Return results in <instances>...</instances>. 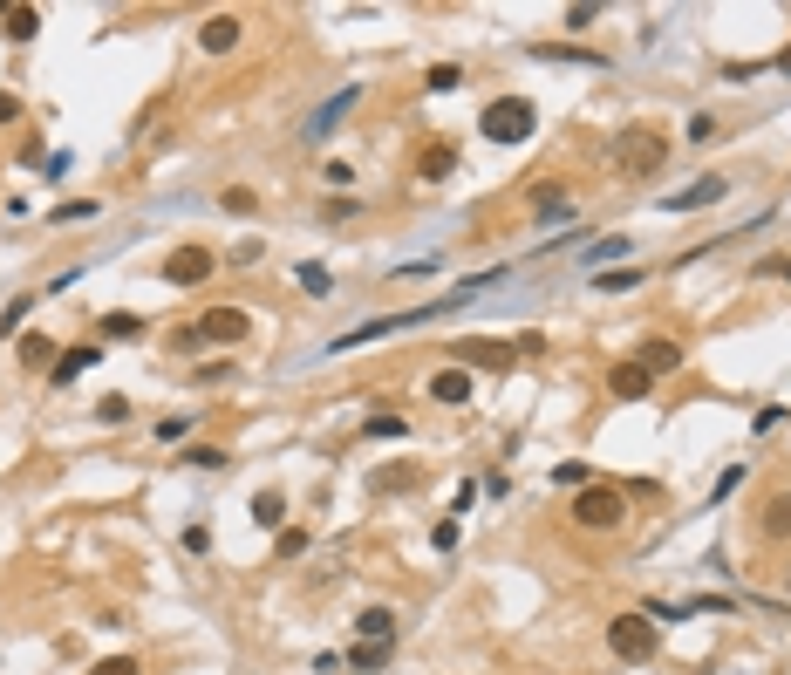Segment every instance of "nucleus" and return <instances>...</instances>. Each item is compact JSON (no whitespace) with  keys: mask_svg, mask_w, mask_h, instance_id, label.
<instances>
[{"mask_svg":"<svg viewBox=\"0 0 791 675\" xmlns=\"http://www.w3.org/2000/svg\"><path fill=\"white\" fill-rule=\"evenodd\" d=\"M532 212H539V219H566V198H560V185H532Z\"/></svg>","mask_w":791,"mask_h":675,"instance_id":"412c9836","label":"nucleus"},{"mask_svg":"<svg viewBox=\"0 0 791 675\" xmlns=\"http://www.w3.org/2000/svg\"><path fill=\"white\" fill-rule=\"evenodd\" d=\"M778 273H785V280H791V260H778Z\"/></svg>","mask_w":791,"mask_h":675,"instance_id":"c03bdc74","label":"nucleus"},{"mask_svg":"<svg viewBox=\"0 0 791 675\" xmlns=\"http://www.w3.org/2000/svg\"><path fill=\"white\" fill-rule=\"evenodd\" d=\"M48 355H55V341H41V335L21 341V362H28V369H48Z\"/></svg>","mask_w":791,"mask_h":675,"instance_id":"cd10ccee","label":"nucleus"},{"mask_svg":"<svg viewBox=\"0 0 791 675\" xmlns=\"http://www.w3.org/2000/svg\"><path fill=\"white\" fill-rule=\"evenodd\" d=\"M457 82H464V69H457V62H437V69L423 75V89H457Z\"/></svg>","mask_w":791,"mask_h":675,"instance_id":"c85d7f7f","label":"nucleus"},{"mask_svg":"<svg viewBox=\"0 0 791 675\" xmlns=\"http://www.w3.org/2000/svg\"><path fill=\"white\" fill-rule=\"evenodd\" d=\"M662 157H669V137H655V130H628V137H614V164H621V178H655Z\"/></svg>","mask_w":791,"mask_h":675,"instance_id":"20e7f679","label":"nucleus"},{"mask_svg":"<svg viewBox=\"0 0 791 675\" xmlns=\"http://www.w3.org/2000/svg\"><path fill=\"white\" fill-rule=\"evenodd\" d=\"M137 328H144L137 314H103V335H116V341H130V335H137Z\"/></svg>","mask_w":791,"mask_h":675,"instance_id":"7c9ffc66","label":"nucleus"},{"mask_svg":"<svg viewBox=\"0 0 791 675\" xmlns=\"http://www.w3.org/2000/svg\"><path fill=\"white\" fill-rule=\"evenodd\" d=\"M0 123H21V103H14L7 89H0Z\"/></svg>","mask_w":791,"mask_h":675,"instance_id":"37998d69","label":"nucleus"},{"mask_svg":"<svg viewBox=\"0 0 791 675\" xmlns=\"http://www.w3.org/2000/svg\"><path fill=\"white\" fill-rule=\"evenodd\" d=\"M219 205H226V212H260V191L232 185V191H219Z\"/></svg>","mask_w":791,"mask_h":675,"instance_id":"a878e982","label":"nucleus"},{"mask_svg":"<svg viewBox=\"0 0 791 675\" xmlns=\"http://www.w3.org/2000/svg\"><path fill=\"white\" fill-rule=\"evenodd\" d=\"M403 430H410L403 416H369V437H403Z\"/></svg>","mask_w":791,"mask_h":675,"instance_id":"c9c22d12","label":"nucleus"},{"mask_svg":"<svg viewBox=\"0 0 791 675\" xmlns=\"http://www.w3.org/2000/svg\"><path fill=\"white\" fill-rule=\"evenodd\" d=\"M607 648H614V662L641 669V662H655V648H662V628H655L648 614H614V621H607Z\"/></svg>","mask_w":791,"mask_h":675,"instance_id":"f257e3e1","label":"nucleus"},{"mask_svg":"<svg viewBox=\"0 0 791 675\" xmlns=\"http://www.w3.org/2000/svg\"><path fill=\"white\" fill-rule=\"evenodd\" d=\"M553 485H566V491H587L594 478H587V464H553Z\"/></svg>","mask_w":791,"mask_h":675,"instance_id":"bb28decb","label":"nucleus"},{"mask_svg":"<svg viewBox=\"0 0 791 675\" xmlns=\"http://www.w3.org/2000/svg\"><path fill=\"white\" fill-rule=\"evenodd\" d=\"M430 396L451 403V410H457V403H471V375H464V369H437V375H430Z\"/></svg>","mask_w":791,"mask_h":675,"instance_id":"4468645a","label":"nucleus"},{"mask_svg":"<svg viewBox=\"0 0 791 675\" xmlns=\"http://www.w3.org/2000/svg\"><path fill=\"white\" fill-rule=\"evenodd\" d=\"M382 662H389V641H355V648H348V669H369V675H376Z\"/></svg>","mask_w":791,"mask_h":675,"instance_id":"a211bd4d","label":"nucleus"},{"mask_svg":"<svg viewBox=\"0 0 791 675\" xmlns=\"http://www.w3.org/2000/svg\"><path fill=\"white\" fill-rule=\"evenodd\" d=\"M239 35H246L239 14H212V21L198 28V48H205V55H226V48H239Z\"/></svg>","mask_w":791,"mask_h":675,"instance_id":"1a4fd4ad","label":"nucleus"},{"mask_svg":"<svg viewBox=\"0 0 791 675\" xmlns=\"http://www.w3.org/2000/svg\"><path fill=\"white\" fill-rule=\"evenodd\" d=\"M28 314H35V294H14L7 307H0V335H14V328H21Z\"/></svg>","mask_w":791,"mask_h":675,"instance_id":"5701e85b","label":"nucleus"},{"mask_svg":"<svg viewBox=\"0 0 791 675\" xmlns=\"http://www.w3.org/2000/svg\"><path fill=\"white\" fill-rule=\"evenodd\" d=\"M716 137V116H689V144H710Z\"/></svg>","mask_w":791,"mask_h":675,"instance_id":"a19ab883","label":"nucleus"},{"mask_svg":"<svg viewBox=\"0 0 791 675\" xmlns=\"http://www.w3.org/2000/svg\"><path fill=\"white\" fill-rule=\"evenodd\" d=\"M280 512H287V498H280V491H253V519H260V525H273V532H280Z\"/></svg>","mask_w":791,"mask_h":675,"instance_id":"4be33fe9","label":"nucleus"},{"mask_svg":"<svg viewBox=\"0 0 791 675\" xmlns=\"http://www.w3.org/2000/svg\"><path fill=\"white\" fill-rule=\"evenodd\" d=\"M641 369L655 375V382H662V375H676L682 369V341H669V335H655V341H641V355H635Z\"/></svg>","mask_w":791,"mask_h":675,"instance_id":"9d476101","label":"nucleus"},{"mask_svg":"<svg viewBox=\"0 0 791 675\" xmlns=\"http://www.w3.org/2000/svg\"><path fill=\"white\" fill-rule=\"evenodd\" d=\"M294 280H301L307 294H335V280H328V266H314V260H307L301 273H294Z\"/></svg>","mask_w":791,"mask_h":675,"instance_id":"393cba45","label":"nucleus"},{"mask_svg":"<svg viewBox=\"0 0 791 675\" xmlns=\"http://www.w3.org/2000/svg\"><path fill=\"white\" fill-rule=\"evenodd\" d=\"M185 430H191V416H164V423H157V444H178Z\"/></svg>","mask_w":791,"mask_h":675,"instance_id":"f704fd0d","label":"nucleus"},{"mask_svg":"<svg viewBox=\"0 0 791 675\" xmlns=\"http://www.w3.org/2000/svg\"><path fill=\"white\" fill-rule=\"evenodd\" d=\"M723 191H730V178H696L689 191H669V198H662V212H703V205H716Z\"/></svg>","mask_w":791,"mask_h":675,"instance_id":"6e6552de","label":"nucleus"},{"mask_svg":"<svg viewBox=\"0 0 791 675\" xmlns=\"http://www.w3.org/2000/svg\"><path fill=\"white\" fill-rule=\"evenodd\" d=\"M594 21H601V7H594V0H580V7H566V28H594Z\"/></svg>","mask_w":791,"mask_h":675,"instance_id":"2f4dec72","label":"nucleus"},{"mask_svg":"<svg viewBox=\"0 0 791 675\" xmlns=\"http://www.w3.org/2000/svg\"><path fill=\"white\" fill-rule=\"evenodd\" d=\"M416 171H423L430 185H437V178H451V171H457V144H451V137H437V144L423 150V164H416Z\"/></svg>","mask_w":791,"mask_h":675,"instance_id":"2eb2a0df","label":"nucleus"},{"mask_svg":"<svg viewBox=\"0 0 791 675\" xmlns=\"http://www.w3.org/2000/svg\"><path fill=\"white\" fill-rule=\"evenodd\" d=\"M628 519V498L614 485H587V491H573V525L580 532H614V525Z\"/></svg>","mask_w":791,"mask_h":675,"instance_id":"7ed1b4c3","label":"nucleus"},{"mask_svg":"<svg viewBox=\"0 0 791 675\" xmlns=\"http://www.w3.org/2000/svg\"><path fill=\"white\" fill-rule=\"evenodd\" d=\"M355 103H362V82H348L341 96H328L321 110L307 116V123H301V144H328V130H335V123H341L348 110H355Z\"/></svg>","mask_w":791,"mask_h":675,"instance_id":"39448f33","label":"nucleus"},{"mask_svg":"<svg viewBox=\"0 0 791 675\" xmlns=\"http://www.w3.org/2000/svg\"><path fill=\"white\" fill-rule=\"evenodd\" d=\"M294 553H307V532L294 525V532H280V560H294Z\"/></svg>","mask_w":791,"mask_h":675,"instance_id":"79ce46f5","label":"nucleus"},{"mask_svg":"<svg viewBox=\"0 0 791 675\" xmlns=\"http://www.w3.org/2000/svg\"><path fill=\"white\" fill-rule=\"evenodd\" d=\"M355 635L362 641H396V614H389V607H362V614H355Z\"/></svg>","mask_w":791,"mask_h":675,"instance_id":"dca6fc26","label":"nucleus"},{"mask_svg":"<svg viewBox=\"0 0 791 675\" xmlns=\"http://www.w3.org/2000/svg\"><path fill=\"white\" fill-rule=\"evenodd\" d=\"M96 362H103V348H69L62 362H48V382H62V389H69V382H76V375H89Z\"/></svg>","mask_w":791,"mask_h":675,"instance_id":"f8f14e48","label":"nucleus"},{"mask_svg":"<svg viewBox=\"0 0 791 675\" xmlns=\"http://www.w3.org/2000/svg\"><path fill=\"white\" fill-rule=\"evenodd\" d=\"M198 341H246V314H239V307H205Z\"/></svg>","mask_w":791,"mask_h":675,"instance_id":"9b49d317","label":"nucleus"},{"mask_svg":"<svg viewBox=\"0 0 791 675\" xmlns=\"http://www.w3.org/2000/svg\"><path fill=\"white\" fill-rule=\"evenodd\" d=\"M628 246H635V239H621V232H614V239H594V246H587V266H607V260H628Z\"/></svg>","mask_w":791,"mask_h":675,"instance_id":"aec40b11","label":"nucleus"},{"mask_svg":"<svg viewBox=\"0 0 791 675\" xmlns=\"http://www.w3.org/2000/svg\"><path fill=\"white\" fill-rule=\"evenodd\" d=\"M764 532H778V539H791V505H771V512H764Z\"/></svg>","mask_w":791,"mask_h":675,"instance_id":"72a5a7b5","label":"nucleus"},{"mask_svg":"<svg viewBox=\"0 0 791 675\" xmlns=\"http://www.w3.org/2000/svg\"><path fill=\"white\" fill-rule=\"evenodd\" d=\"M212 246H178V253H171V260H164V280H171V287H205V280H212Z\"/></svg>","mask_w":791,"mask_h":675,"instance_id":"423d86ee","label":"nucleus"},{"mask_svg":"<svg viewBox=\"0 0 791 675\" xmlns=\"http://www.w3.org/2000/svg\"><path fill=\"white\" fill-rule=\"evenodd\" d=\"M737 485H744V464H730V471L716 478V491H710V498H716V505H723V498H730V491H737Z\"/></svg>","mask_w":791,"mask_h":675,"instance_id":"e433bc0d","label":"nucleus"},{"mask_svg":"<svg viewBox=\"0 0 791 675\" xmlns=\"http://www.w3.org/2000/svg\"><path fill=\"white\" fill-rule=\"evenodd\" d=\"M532 55H539V62H580V69H601L594 48H566V41H532Z\"/></svg>","mask_w":791,"mask_h":675,"instance_id":"f3484780","label":"nucleus"},{"mask_svg":"<svg viewBox=\"0 0 791 675\" xmlns=\"http://www.w3.org/2000/svg\"><path fill=\"white\" fill-rule=\"evenodd\" d=\"M89 675H137V662H130V655H110V662H96Z\"/></svg>","mask_w":791,"mask_h":675,"instance_id":"ea45409f","label":"nucleus"},{"mask_svg":"<svg viewBox=\"0 0 791 675\" xmlns=\"http://www.w3.org/2000/svg\"><path fill=\"white\" fill-rule=\"evenodd\" d=\"M178 464H191V471H226V450H219V444H198V450H185Z\"/></svg>","mask_w":791,"mask_h":675,"instance_id":"b1692460","label":"nucleus"},{"mask_svg":"<svg viewBox=\"0 0 791 675\" xmlns=\"http://www.w3.org/2000/svg\"><path fill=\"white\" fill-rule=\"evenodd\" d=\"M607 389H614L621 403H641V396H655V375L641 369V362H614V369H607Z\"/></svg>","mask_w":791,"mask_h":675,"instance_id":"0eeeda50","label":"nucleus"},{"mask_svg":"<svg viewBox=\"0 0 791 675\" xmlns=\"http://www.w3.org/2000/svg\"><path fill=\"white\" fill-rule=\"evenodd\" d=\"M478 130H485L491 144H532V130H539V110H532L526 96H498V103H485Z\"/></svg>","mask_w":791,"mask_h":675,"instance_id":"f03ea898","label":"nucleus"},{"mask_svg":"<svg viewBox=\"0 0 791 675\" xmlns=\"http://www.w3.org/2000/svg\"><path fill=\"white\" fill-rule=\"evenodd\" d=\"M430 539H437V553H457V539H464V532H457V519H444Z\"/></svg>","mask_w":791,"mask_h":675,"instance_id":"58836bf2","label":"nucleus"},{"mask_svg":"<svg viewBox=\"0 0 791 675\" xmlns=\"http://www.w3.org/2000/svg\"><path fill=\"white\" fill-rule=\"evenodd\" d=\"M7 35H14V41H35L41 35V14H35V7H7Z\"/></svg>","mask_w":791,"mask_h":675,"instance_id":"6ab92c4d","label":"nucleus"},{"mask_svg":"<svg viewBox=\"0 0 791 675\" xmlns=\"http://www.w3.org/2000/svg\"><path fill=\"white\" fill-rule=\"evenodd\" d=\"M628 287H641L635 266H621V273H601V294H628Z\"/></svg>","mask_w":791,"mask_h":675,"instance_id":"c756f323","label":"nucleus"},{"mask_svg":"<svg viewBox=\"0 0 791 675\" xmlns=\"http://www.w3.org/2000/svg\"><path fill=\"white\" fill-rule=\"evenodd\" d=\"M96 416H103V423H123V416H130V396H103Z\"/></svg>","mask_w":791,"mask_h":675,"instance_id":"473e14b6","label":"nucleus"},{"mask_svg":"<svg viewBox=\"0 0 791 675\" xmlns=\"http://www.w3.org/2000/svg\"><path fill=\"white\" fill-rule=\"evenodd\" d=\"M451 355L478 362V369H505V362H512V348H505V341H451Z\"/></svg>","mask_w":791,"mask_h":675,"instance_id":"ddd939ff","label":"nucleus"},{"mask_svg":"<svg viewBox=\"0 0 791 675\" xmlns=\"http://www.w3.org/2000/svg\"><path fill=\"white\" fill-rule=\"evenodd\" d=\"M69 219H96V205H89V198H76V205H55V225H69Z\"/></svg>","mask_w":791,"mask_h":675,"instance_id":"4c0bfd02","label":"nucleus"}]
</instances>
